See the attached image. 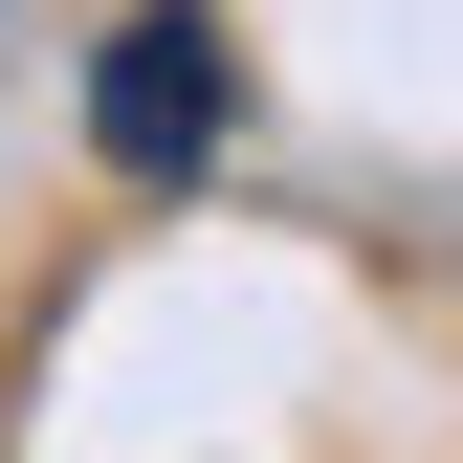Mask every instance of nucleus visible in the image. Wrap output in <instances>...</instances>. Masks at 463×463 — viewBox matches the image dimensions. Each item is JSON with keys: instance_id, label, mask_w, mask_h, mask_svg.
Instances as JSON below:
<instances>
[{"instance_id": "nucleus-1", "label": "nucleus", "mask_w": 463, "mask_h": 463, "mask_svg": "<svg viewBox=\"0 0 463 463\" xmlns=\"http://www.w3.org/2000/svg\"><path fill=\"white\" fill-rule=\"evenodd\" d=\"M221 133H243V44H221V0H133V23L89 44V155L110 177H221Z\"/></svg>"}]
</instances>
